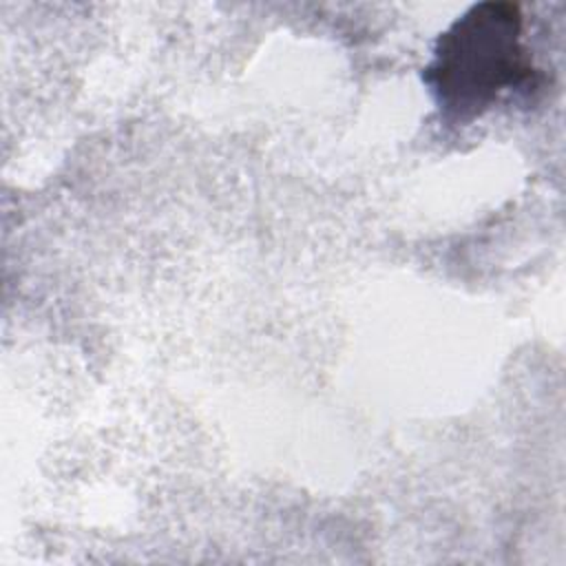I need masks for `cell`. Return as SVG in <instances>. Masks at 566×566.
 Instances as JSON below:
<instances>
[{
	"label": "cell",
	"instance_id": "cell-1",
	"mask_svg": "<svg viewBox=\"0 0 566 566\" xmlns=\"http://www.w3.org/2000/svg\"><path fill=\"white\" fill-rule=\"evenodd\" d=\"M535 73L522 44L520 7L482 2L440 33L422 77L449 119L469 122Z\"/></svg>",
	"mask_w": 566,
	"mask_h": 566
}]
</instances>
